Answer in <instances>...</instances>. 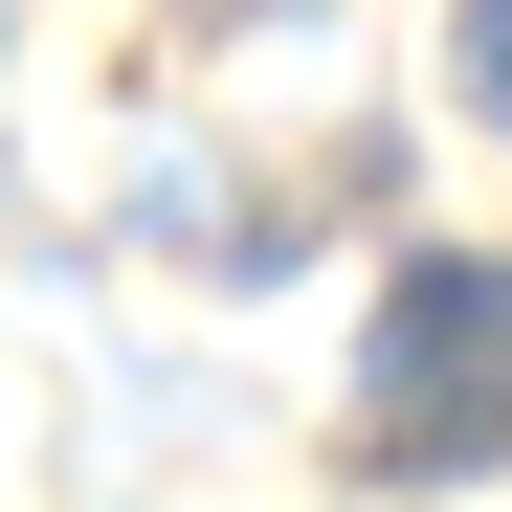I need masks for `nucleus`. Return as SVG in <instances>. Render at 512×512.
Segmentation results:
<instances>
[{
  "instance_id": "nucleus-1",
  "label": "nucleus",
  "mask_w": 512,
  "mask_h": 512,
  "mask_svg": "<svg viewBox=\"0 0 512 512\" xmlns=\"http://www.w3.org/2000/svg\"><path fill=\"white\" fill-rule=\"evenodd\" d=\"M357 446L379 468H490L512 446V268L423 245V268L379 290V334H357Z\"/></svg>"
},
{
  "instance_id": "nucleus-2",
  "label": "nucleus",
  "mask_w": 512,
  "mask_h": 512,
  "mask_svg": "<svg viewBox=\"0 0 512 512\" xmlns=\"http://www.w3.org/2000/svg\"><path fill=\"white\" fill-rule=\"evenodd\" d=\"M468 112L512 134V0H468Z\"/></svg>"
}]
</instances>
